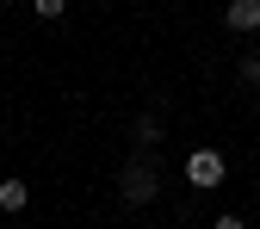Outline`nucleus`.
I'll use <instances>...</instances> for the list:
<instances>
[{
    "mask_svg": "<svg viewBox=\"0 0 260 229\" xmlns=\"http://www.w3.org/2000/svg\"><path fill=\"white\" fill-rule=\"evenodd\" d=\"M223 174H230V161H223V149H192V155H186V180L199 186V192L223 186Z\"/></svg>",
    "mask_w": 260,
    "mask_h": 229,
    "instance_id": "nucleus-2",
    "label": "nucleus"
},
{
    "mask_svg": "<svg viewBox=\"0 0 260 229\" xmlns=\"http://www.w3.org/2000/svg\"><path fill=\"white\" fill-rule=\"evenodd\" d=\"M137 143H143V149H155V143H161V118H155V112H143V118H137Z\"/></svg>",
    "mask_w": 260,
    "mask_h": 229,
    "instance_id": "nucleus-5",
    "label": "nucleus"
},
{
    "mask_svg": "<svg viewBox=\"0 0 260 229\" xmlns=\"http://www.w3.org/2000/svg\"><path fill=\"white\" fill-rule=\"evenodd\" d=\"M223 25L230 31H260V0H236V7L223 13Z\"/></svg>",
    "mask_w": 260,
    "mask_h": 229,
    "instance_id": "nucleus-3",
    "label": "nucleus"
},
{
    "mask_svg": "<svg viewBox=\"0 0 260 229\" xmlns=\"http://www.w3.org/2000/svg\"><path fill=\"white\" fill-rule=\"evenodd\" d=\"M25 205H31V186H25V180H0V211H7V217H19Z\"/></svg>",
    "mask_w": 260,
    "mask_h": 229,
    "instance_id": "nucleus-4",
    "label": "nucleus"
},
{
    "mask_svg": "<svg viewBox=\"0 0 260 229\" xmlns=\"http://www.w3.org/2000/svg\"><path fill=\"white\" fill-rule=\"evenodd\" d=\"M118 192H124V205H130V211L155 205V199H161V174H155V161H149V155H130V161H124V174H118Z\"/></svg>",
    "mask_w": 260,
    "mask_h": 229,
    "instance_id": "nucleus-1",
    "label": "nucleus"
},
{
    "mask_svg": "<svg viewBox=\"0 0 260 229\" xmlns=\"http://www.w3.org/2000/svg\"><path fill=\"white\" fill-rule=\"evenodd\" d=\"M211 229H248V223H242V217H236V211H223V217H217V223H211Z\"/></svg>",
    "mask_w": 260,
    "mask_h": 229,
    "instance_id": "nucleus-7",
    "label": "nucleus"
},
{
    "mask_svg": "<svg viewBox=\"0 0 260 229\" xmlns=\"http://www.w3.org/2000/svg\"><path fill=\"white\" fill-rule=\"evenodd\" d=\"M242 81H254V87H260V50H254V56H242Z\"/></svg>",
    "mask_w": 260,
    "mask_h": 229,
    "instance_id": "nucleus-6",
    "label": "nucleus"
}]
</instances>
